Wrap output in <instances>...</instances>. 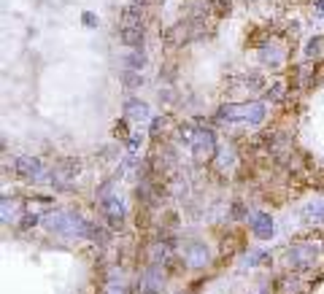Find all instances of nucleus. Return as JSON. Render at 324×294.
Instances as JSON below:
<instances>
[{"label": "nucleus", "mask_w": 324, "mask_h": 294, "mask_svg": "<svg viewBox=\"0 0 324 294\" xmlns=\"http://www.w3.org/2000/svg\"><path fill=\"white\" fill-rule=\"evenodd\" d=\"M138 143H141V135L135 132V135L130 138V151H132V154H135V151H138Z\"/></svg>", "instance_id": "obj_10"}, {"label": "nucleus", "mask_w": 324, "mask_h": 294, "mask_svg": "<svg viewBox=\"0 0 324 294\" xmlns=\"http://www.w3.org/2000/svg\"><path fill=\"white\" fill-rule=\"evenodd\" d=\"M265 119V106L262 103H249L246 106V125H262Z\"/></svg>", "instance_id": "obj_7"}, {"label": "nucleus", "mask_w": 324, "mask_h": 294, "mask_svg": "<svg viewBox=\"0 0 324 294\" xmlns=\"http://www.w3.org/2000/svg\"><path fill=\"white\" fill-rule=\"evenodd\" d=\"M84 24L92 27V24H95V16H92V14H84Z\"/></svg>", "instance_id": "obj_11"}, {"label": "nucleus", "mask_w": 324, "mask_h": 294, "mask_svg": "<svg viewBox=\"0 0 324 294\" xmlns=\"http://www.w3.org/2000/svg\"><path fill=\"white\" fill-rule=\"evenodd\" d=\"M249 224H251V230L257 238H270L273 235V219H270V213H251L249 216Z\"/></svg>", "instance_id": "obj_3"}, {"label": "nucleus", "mask_w": 324, "mask_h": 294, "mask_svg": "<svg viewBox=\"0 0 324 294\" xmlns=\"http://www.w3.org/2000/svg\"><path fill=\"white\" fill-rule=\"evenodd\" d=\"M319 254V246L316 243H294L289 249V264L292 267H308V264H313V259H316Z\"/></svg>", "instance_id": "obj_1"}, {"label": "nucleus", "mask_w": 324, "mask_h": 294, "mask_svg": "<svg viewBox=\"0 0 324 294\" xmlns=\"http://www.w3.org/2000/svg\"><path fill=\"white\" fill-rule=\"evenodd\" d=\"M125 113H127L130 119L141 121V119H146V116H149V108H146L141 100H127V103H125Z\"/></svg>", "instance_id": "obj_6"}, {"label": "nucleus", "mask_w": 324, "mask_h": 294, "mask_svg": "<svg viewBox=\"0 0 324 294\" xmlns=\"http://www.w3.org/2000/svg\"><path fill=\"white\" fill-rule=\"evenodd\" d=\"M125 84H127V87L132 89V87H138V84H141V73L138 70H125Z\"/></svg>", "instance_id": "obj_8"}, {"label": "nucleus", "mask_w": 324, "mask_h": 294, "mask_svg": "<svg viewBox=\"0 0 324 294\" xmlns=\"http://www.w3.org/2000/svg\"><path fill=\"white\" fill-rule=\"evenodd\" d=\"M103 208H106V216L111 219L113 227L122 224V216H125V205H122V200H119L117 194H111L108 200H103Z\"/></svg>", "instance_id": "obj_5"}, {"label": "nucleus", "mask_w": 324, "mask_h": 294, "mask_svg": "<svg viewBox=\"0 0 324 294\" xmlns=\"http://www.w3.org/2000/svg\"><path fill=\"white\" fill-rule=\"evenodd\" d=\"M16 170L22 173L25 178H43V167H41V162L38 159H33V157H19L16 159Z\"/></svg>", "instance_id": "obj_4"}, {"label": "nucleus", "mask_w": 324, "mask_h": 294, "mask_svg": "<svg viewBox=\"0 0 324 294\" xmlns=\"http://www.w3.org/2000/svg\"><path fill=\"white\" fill-rule=\"evenodd\" d=\"M106 294H125V289H122L119 283H108V286H106Z\"/></svg>", "instance_id": "obj_9"}, {"label": "nucleus", "mask_w": 324, "mask_h": 294, "mask_svg": "<svg viewBox=\"0 0 324 294\" xmlns=\"http://www.w3.org/2000/svg\"><path fill=\"white\" fill-rule=\"evenodd\" d=\"M184 262L189 264V267H205L208 264V249L200 240H192V243H187V249H184Z\"/></svg>", "instance_id": "obj_2"}]
</instances>
